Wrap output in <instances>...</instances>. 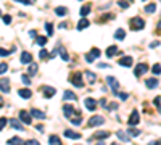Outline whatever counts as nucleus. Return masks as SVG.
Wrapping results in <instances>:
<instances>
[{"label": "nucleus", "mask_w": 161, "mask_h": 145, "mask_svg": "<svg viewBox=\"0 0 161 145\" xmlns=\"http://www.w3.org/2000/svg\"><path fill=\"white\" fill-rule=\"evenodd\" d=\"M131 26H132V29H134V31H140V29H143L145 21L140 16H135V18L131 19Z\"/></svg>", "instance_id": "1"}, {"label": "nucleus", "mask_w": 161, "mask_h": 145, "mask_svg": "<svg viewBox=\"0 0 161 145\" xmlns=\"http://www.w3.org/2000/svg\"><path fill=\"white\" fill-rule=\"evenodd\" d=\"M71 84H74L76 87H84V82H82V74L81 73H74L71 76Z\"/></svg>", "instance_id": "2"}, {"label": "nucleus", "mask_w": 161, "mask_h": 145, "mask_svg": "<svg viewBox=\"0 0 161 145\" xmlns=\"http://www.w3.org/2000/svg\"><path fill=\"white\" fill-rule=\"evenodd\" d=\"M105 123V118L103 116H92L89 119V127H95V126H101Z\"/></svg>", "instance_id": "3"}, {"label": "nucleus", "mask_w": 161, "mask_h": 145, "mask_svg": "<svg viewBox=\"0 0 161 145\" xmlns=\"http://www.w3.org/2000/svg\"><path fill=\"white\" fill-rule=\"evenodd\" d=\"M107 82H108V85H110V87H111L113 93L116 95V93H118V89H119V82H118L113 76H108V77H107Z\"/></svg>", "instance_id": "4"}, {"label": "nucleus", "mask_w": 161, "mask_h": 145, "mask_svg": "<svg viewBox=\"0 0 161 145\" xmlns=\"http://www.w3.org/2000/svg\"><path fill=\"white\" fill-rule=\"evenodd\" d=\"M99 57H100V50H99V49H92L87 55H85V61L92 63V61L95 60V58H99Z\"/></svg>", "instance_id": "5"}, {"label": "nucleus", "mask_w": 161, "mask_h": 145, "mask_svg": "<svg viewBox=\"0 0 161 145\" xmlns=\"http://www.w3.org/2000/svg\"><path fill=\"white\" fill-rule=\"evenodd\" d=\"M147 71H148V66L145 65V63H140V65H137V66H135L134 74H135V77H140L142 74H145Z\"/></svg>", "instance_id": "6"}, {"label": "nucleus", "mask_w": 161, "mask_h": 145, "mask_svg": "<svg viewBox=\"0 0 161 145\" xmlns=\"http://www.w3.org/2000/svg\"><path fill=\"white\" fill-rule=\"evenodd\" d=\"M19 119H21L24 124H27V126L32 123V118H31V115H29L27 111H24V110H21V111H19Z\"/></svg>", "instance_id": "7"}, {"label": "nucleus", "mask_w": 161, "mask_h": 145, "mask_svg": "<svg viewBox=\"0 0 161 145\" xmlns=\"http://www.w3.org/2000/svg\"><path fill=\"white\" fill-rule=\"evenodd\" d=\"M0 92H5V93L10 92V79H7V77L0 79Z\"/></svg>", "instance_id": "8"}, {"label": "nucleus", "mask_w": 161, "mask_h": 145, "mask_svg": "<svg viewBox=\"0 0 161 145\" xmlns=\"http://www.w3.org/2000/svg\"><path fill=\"white\" fill-rule=\"evenodd\" d=\"M65 137L66 139H73V140H77V139H81V134L79 132H74V131H71V129H65Z\"/></svg>", "instance_id": "9"}, {"label": "nucleus", "mask_w": 161, "mask_h": 145, "mask_svg": "<svg viewBox=\"0 0 161 145\" xmlns=\"http://www.w3.org/2000/svg\"><path fill=\"white\" fill-rule=\"evenodd\" d=\"M140 123V116H139V111L137 110H134L131 115V118H129V126H135V124Z\"/></svg>", "instance_id": "10"}, {"label": "nucleus", "mask_w": 161, "mask_h": 145, "mask_svg": "<svg viewBox=\"0 0 161 145\" xmlns=\"http://www.w3.org/2000/svg\"><path fill=\"white\" fill-rule=\"evenodd\" d=\"M84 103H85V108H87L89 111H95V108H97V102L93 100V99H85V100H84Z\"/></svg>", "instance_id": "11"}, {"label": "nucleus", "mask_w": 161, "mask_h": 145, "mask_svg": "<svg viewBox=\"0 0 161 145\" xmlns=\"http://www.w3.org/2000/svg\"><path fill=\"white\" fill-rule=\"evenodd\" d=\"M29 115L34 116V118H37V119H45V113L40 111V110H37V108H32L29 111Z\"/></svg>", "instance_id": "12"}, {"label": "nucleus", "mask_w": 161, "mask_h": 145, "mask_svg": "<svg viewBox=\"0 0 161 145\" xmlns=\"http://www.w3.org/2000/svg\"><path fill=\"white\" fill-rule=\"evenodd\" d=\"M63 113H65V118L69 119L74 115V107L73 105H65V107H63Z\"/></svg>", "instance_id": "13"}, {"label": "nucleus", "mask_w": 161, "mask_h": 145, "mask_svg": "<svg viewBox=\"0 0 161 145\" xmlns=\"http://www.w3.org/2000/svg\"><path fill=\"white\" fill-rule=\"evenodd\" d=\"M119 66H126V68H129V66H132V57H123L119 58Z\"/></svg>", "instance_id": "14"}, {"label": "nucleus", "mask_w": 161, "mask_h": 145, "mask_svg": "<svg viewBox=\"0 0 161 145\" xmlns=\"http://www.w3.org/2000/svg\"><path fill=\"white\" fill-rule=\"evenodd\" d=\"M42 91H44V97H45V99H50V97H53L55 92H57L53 87H49V85H44V87H42Z\"/></svg>", "instance_id": "15"}, {"label": "nucleus", "mask_w": 161, "mask_h": 145, "mask_svg": "<svg viewBox=\"0 0 161 145\" xmlns=\"http://www.w3.org/2000/svg\"><path fill=\"white\" fill-rule=\"evenodd\" d=\"M158 84H160V81L156 79V77H151V79L145 81V85H147L148 89H156V87H158Z\"/></svg>", "instance_id": "16"}, {"label": "nucleus", "mask_w": 161, "mask_h": 145, "mask_svg": "<svg viewBox=\"0 0 161 145\" xmlns=\"http://www.w3.org/2000/svg\"><path fill=\"white\" fill-rule=\"evenodd\" d=\"M89 26H90V21L85 16H82V19L77 23V31H82V29H85V27H89Z\"/></svg>", "instance_id": "17"}, {"label": "nucleus", "mask_w": 161, "mask_h": 145, "mask_svg": "<svg viewBox=\"0 0 161 145\" xmlns=\"http://www.w3.org/2000/svg\"><path fill=\"white\" fill-rule=\"evenodd\" d=\"M31 61H32V55H31L29 52H24L21 55V63L23 65H29Z\"/></svg>", "instance_id": "18"}, {"label": "nucleus", "mask_w": 161, "mask_h": 145, "mask_svg": "<svg viewBox=\"0 0 161 145\" xmlns=\"http://www.w3.org/2000/svg\"><path fill=\"white\" fill-rule=\"evenodd\" d=\"M116 135H118V139L123 140V142H129V140H131V135H129L126 131H118Z\"/></svg>", "instance_id": "19"}, {"label": "nucleus", "mask_w": 161, "mask_h": 145, "mask_svg": "<svg viewBox=\"0 0 161 145\" xmlns=\"http://www.w3.org/2000/svg\"><path fill=\"white\" fill-rule=\"evenodd\" d=\"M116 53H118V47H116V45H111V47H108V49H107V52H105V55H107L108 58H113Z\"/></svg>", "instance_id": "20"}, {"label": "nucleus", "mask_w": 161, "mask_h": 145, "mask_svg": "<svg viewBox=\"0 0 161 145\" xmlns=\"http://www.w3.org/2000/svg\"><path fill=\"white\" fill-rule=\"evenodd\" d=\"M18 93H19V97H21V99H31V97H32V92L29 91V89H21V91H18Z\"/></svg>", "instance_id": "21"}, {"label": "nucleus", "mask_w": 161, "mask_h": 145, "mask_svg": "<svg viewBox=\"0 0 161 145\" xmlns=\"http://www.w3.org/2000/svg\"><path fill=\"white\" fill-rule=\"evenodd\" d=\"M63 100H77V95L71 91H65L63 93Z\"/></svg>", "instance_id": "22"}, {"label": "nucleus", "mask_w": 161, "mask_h": 145, "mask_svg": "<svg viewBox=\"0 0 161 145\" xmlns=\"http://www.w3.org/2000/svg\"><path fill=\"white\" fill-rule=\"evenodd\" d=\"M7 144H10V145H21V144H24V140L21 139V137H11V139H8V142Z\"/></svg>", "instance_id": "23"}, {"label": "nucleus", "mask_w": 161, "mask_h": 145, "mask_svg": "<svg viewBox=\"0 0 161 145\" xmlns=\"http://www.w3.org/2000/svg\"><path fill=\"white\" fill-rule=\"evenodd\" d=\"M55 15L65 16V15H68V8H66V7H57V8H55Z\"/></svg>", "instance_id": "24"}, {"label": "nucleus", "mask_w": 161, "mask_h": 145, "mask_svg": "<svg viewBox=\"0 0 161 145\" xmlns=\"http://www.w3.org/2000/svg\"><path fill=\"white\" fill-rule=\"evenodd\" d=\"M124 37H126V31L121 29V27H119V29H116V32H115V39H116V40H123Z\"/></svg>", "instance_id": "25"}, {"label": "nucleus", "mask_w": 161, "mask_h": 145, "mask_svg": "<svg viewBox=\"0 0 161 145\" xmlns=\"http://www.w3.org/2000/svg\"><path fill=\"white\" fill-rule=\"evenodd\" d=\"M10 124H11V127H15L16 131H23V129H24V127H23V124L19 123L18 119H11V121H10Z\"/></svg>", "instance_id": "26"}, {"label": "nucleus", "mask_w": 161, "mask_h": 145, "mask_svg": "<svg viewBox=\"0 0 161 145\" xmlns=\"http://www.w3.org/2000/svg\"><path fill=\"white\" fill-rule=\"evenodd\" d=\"M107 137H110V132H107V131H103V132H95V135L92 137V139H107Z\"/></svg>", "instance_id": "27"}, {"label": "nucleus", "mask_w": 161, "mask_h": 145, "mask_svg": "<svg viewBox=\"0 0 161 145\" xmlns=\"http://www.w3.org/2000/svg\"><path fill=\"white\" fill-rule=\"evenodd\" d=\"M49 142L53 144V145H60V144H61V139H60L58 135H50V137H49Z\"/></svg>", "instance_id": "28"}, {"label": "nucleus", "mask_w": 161, "mask_h": 145, "mask_svg": "<svg viewBox=\"0 0 161 145\" xmlns=\"http://www.w3.org/2000/svg\"><path fill=\"white\" fill-rule=\"evenodd\" d=\"M37 69H39V66L31 61V63H29V74H31V76H34V74L37 73Z\"/></svg>", "instance_id": "29"}, {"label": "nucleus", "mask_w": 161, "mask_h": 145, "mask_svg": "<svg viewBox=\"0 0 161 145\" xmlns=\"http://www.w3.org/2000/svg\"><path fill=\"white\" fill-rule=\"evenodd\" d=\"M58 50H60V57H61L65 61H68V60H69V55L66 53V50H65V49H61V47H58Z\"/></svg>", "instance_id": "30"}, {"label": "nucleus", "mask_w": 161, "mask_h": 145, "mask_svg": "<svg viewBox=\"0 0 161 145\" xmlns=\"http://www.w3.org/2000/svg\"><path fill=\"white\" fill-rule=\"evenodd\" d=\"M127 134L132 135V137H139V135H140V131H139V129H135V127H131V129L127 131Z\"/></svg>", "instance_id": "31"}, {"label": "nucleus", "mask_w": 161, "mask_h": 145, "mask_svg": "<svg viewBox=\"0 0 161 145\" xmlns=\"http://www.w3.org/2000/svg\"><path fill=\"white\" fill-rule=\"evenodd\" d=\"M36 44H37V45H40V47H44V45L47 44V37H44V36L37 37V39H36Z\"/></svg>", "instance_id": "32"}, {"label": "nucleus", "mask_w": 161, "mask_h": 145, "mask_svg": "<svg viewBox=\"0 0 161 145\" xmlns=\"http://www.w3.org/2000/svg\"><path fill=\"white\" fill-rule=\"evenodd\" d=\"M85 77L89 79V82H90V84H93V82H95V74H93V73H90V71H85Z\"/></svg>", "instance_id": "33"}, {"label": "nucleus", "mask_w": 161, "mask_h": 145, "mask_svg": "<svg viewBox=\"0 0 161 145\" xmlns=\"http://www.w3.org/2000/svg\"><path fill=\"white\" fill-rule=\"evenodd\" d=\"M89 13H90V5H85L81 8V16H87Z\"/></svg>", "instance_id": "34"}, {"label": "nucleus", "mask_w": 161, "mask_h": 145, "mask_svg": "<svg viewBox=\"0 0 161 145\" xmlns=\"http://www.w3.org/2000/svg\"><path fill=\"white\" fill-rule=\"evenodd\" d=\"M45 29H47V34H49V36H53V24L52 23H45Z\"/></svg>", "instance_id": "35"}, {"label": "nucleus", "mask_w": 161, "mask_h": 145, "mask_svg": "<svg viewBox=\"0 0 161 145\" xmlns=\"http://www.w3.org/2000/svg\"><path fill=\"white\" fill-rule=\"evenodd\" d=\"M145 11H147V13H155V11H156V5H155V3L147 5V7H145Z\"/></svg>", "instance_id": "36"}, {"label": "nucleus", "mask_w": 161, "mask_h": 145, "mask_svg": "<svg viewBox=\"0 0 161 145\" xmlns=\"http://www.w3.org/2000/svg\"><path fill=\"white\" fill-rule=\"evenodd\" d=\"M151 71H153V74L160 76V73H161V69H160V63H156L155 66H153V68H151Z\"/></svg>", "instance_id": "37"}, {"label": "nucleus", "mask_w": 161, "mask_h": 145, "mask_svg": "<svg viewBox=\"0 0 161 145\" xmlns=\"http://www.w3.org/2000/svg\"><path fill=\"white\" fill-rule=\"evenodd\" d=\"M69 119H71V123L74 124V126H79V124L82 123V119L79 118V116H77V118H73V116H71V118H69Z\"/></svg>", "instance_id": "38"}, {"label": "nucleus", "mask_w": 161, "mask_h": 145, "mask_svg": "<svg viewBox=\"0 0 161 145\" xmlns=\"http://www.w3.org/2000/svg\"><path fill=\"white\" fill-rule=\"evenodd\" d=\"M7 69H8V65H7V63H2V65H0V74L7 73Z\"/></svg>", "instance_id": "39"}, {"label": "nucleus", "mask_w": 161, "mask_h": 145, "mask_svg": "<svg viewBox=\"0 0 161 145\" xmlns=\"http://www.w3.org/2000/svg\"><path fill=\"white\" fill-rule=\"evenodd\" d=\"M7 123H8V119H7V118H0V131H2L3 127H5V124H7Z\"/></svg>", "instance_id": "40"}, {"label": "nucleus", "mask_w": 161, "mask_h": 145, "mask_svg": "<svg viewBox=\"0 0 161 145\" xmlns=\"http://www.w3.org/2000/svg\"><path fill=\"white\" fill-rule=\"evenodd\" d=\"M118 5H119L121 8H127L129 3H127V2H124V0H119V2H118Z\"/></svg>", "instance_id": "41"}, {"label": "nucleus", "mask_w": 161, "mask_h": 145, "mask_svg": "<svg viewBox=\"0 0 161 145\" xmlns=\"http://www.w3.org/2000/svg\"><path fill=\"white\" fill-rule=\"evenodd\" d=\"M11 52H8V50H5V49H0V57H8Z\"/></svg>", "instance_id": "42"}, {"label": "nucleus", "mask_w": 161, "mask_h": 145, "mask_svg": "<svg viewBox=\"0 0 161 145\" xmlns=\"http://www.w3.org/2000/svg\"><path fill=\"white\" fill-rule=\"evenodd\" d=\"M23 84H24V85H31V79H29V77H27V76H23Z\"/></svg>", "instance_id": "43"}, {"label": "nucleus", "mask_w": 161, "mask_h": 145, "mask_svg": "<svg viewBox=\"0 0 161 145\" xmlns=\"http://www.w3.org/2000/svg\"><path fill=\"white\" fill-rule=\"evenodd\" d=\"M3 23H5V24H10V23H11V16H10V15H5V16H3Z\"/></svg>", "instance_id": "44"}, {"label": "nucleus", "mask_w": 161, "mask_h": 145, "mask_svg": "<svg viewBox=\"0 0 161 145\" xmlns=\"http://www.w3.org/2000/svg\"><path fill=\"white\" fill-rule=\"evenodd\" d=\"M39 57H40V58H47V57H49V52L42 49V50H40V53H39Z\"/></svg>", "instance_id": "45"}, {"label": "nucleus", "mask_w": 161, "mask_h": 145, "mask_svg": "<svg viewBox=\"0 0 161 145\" xmlns=\"http://www.w3.org/2000/svg\"><path fill=\"white\" fill-rule=\"evenodd\" d=\"M99 103H100V107H103V108H107V99H105V97H103V99H101V100L99 102Z\"/></svg>", "instance_id": "46"}, {"label": "nucleus", "mask_w": 161, "mask_h": 145, "mask_svg": "<svg viewBox=\"0 0 161 145\" xmlns=\"http://www.w3.org/2000/svg\"><path fill=\"white\" fill-rule=\"evenodd\" d=\"M116 108H118V105L115 103V102H113V103H110V107L107 105V110H116Z\"/></svg>", "instance_id": "47"}, {"label": "nucleus", "mask_w": 161, "mask_h": 145, "mask_svg": "<svg viewBox=\"0 0 161 145\" xmlns=\"http://www.w3.org/2000/svg\"><path fill=\"white\" fill-rule=\"evenodd\" d=\"M116 95H119V99H121V100H126V99H127V97H129L127 93H119V92H118Z\"/></svg>", "instance_id": "48"}, {"label": "nucleus", "mask_w": 161, "mask_h": 145, "mask_svg": "<svg viewBox=\"0 0 161 145\" xmlns=\"http://www.w3.org/2000/svg\"><path fill=\"white\" fill-rule=\"evenodd\" d=\"M160 100H161L160 97H156V99L153 100V103H155V107H156V108H160Z\"/></svg>", "instance_id": "49"}, {"label": "nucleus", "mask_w": 161, "mask_h": 145, "mask_svg": "<svg viewBox=\"0 0 161 145\" xmlns=\"http://www.w3.org/2000/svg\"><path fill=\"white\" fill-rule=\"evenodd\" d=\"M18 2H19V3H23V5H31V3H32L31 0H18Z\"/></svg>", "instance_id": "50"}, {"label": "nucleus", "mask_w": 161, "mask_h": 145, "mask_svg": "<svg viewBox=\"0 0 161 145\" xmlns=\"http://www.w3.org/2000/svg\"><path fill=\"white\" fill-rule=\"evenodd\" d=\"M24 144H29V145H37L39 142H37V140H34V139H32V140H27V142H24Z\"/></svg>", "instance_id": "51"}, {"label": "nucleus", "mask_w": 161, "mask_h": 145, "mask_svg": "<svg viewBox=\"0 0 161 145\" xmlns=\"http://www.w3.org/2000/svg\"><path fill=\"white\" fill-rule=\"evenodd\" d=\"M158 45H160V42H158V40H156V42H151V44H150L151 49H155V47H158Z\"/></svg>", "instance_id": "52"}, {"label": "nucleus", "mask_w": 161, "mask_h": 145, "mask_svg": "<svg viewBox=\"0 0 161 145\" xmlns=\"http://www.w3.org/2000/svg\"><path fill=\"white\" fill-rule=\"evenodd\" d=\"M36 129H37L39 132H44V126H39V124H37V126H36Z\"/></svg>", "instance_id": "53"}, {"label": "nucleus", "mask_w": 161, "mask_h": 145, "mask_svg": "<svg viewBox=\"0 0 161 145\" xmlns=\"http://www.w3.org/2000/svg\"><path fill=\"white\" fill-rule=\"evenodd\" d=\"M99 66H100V68H110V65H108V63H100Z\"/></svg>", "instance_id": "54"}, {"label": "nucleus", "mask_w": 161, "mask_h": 145, "mask_svg": "<svg viewBox=\"0 0 161 145\" xmlns=\"http://www.w3.org/2000/svg\"><path fill=\"white\" fill-rule=\"evenodd\" d=\"M3 107V100H2V97H0V108Z\"/></svg>", "instance_id": "55"}, {"label": "nucleus", "mask_w": 161, "mask_h": 145, "mask_svg": "<svg viewBox=\"0 0 161 145\" xmlns=\"http://www.w3.org/2000/svg\"><path fill=\"white\" fill-rule=\"evenodd\" d=\"M0 16H2V11H0Z\"/></svg>", "instance_id": "56"}, {"label": "nucleus", "mask_w": 161, "mask_h": 145, "mask_svg": "<svg viewBox=\"0 0 161 145\" xmlns=\"http://www.w3.org/2000/svg\"><path fill=\"white\" fill-rule=\"evenodd\" d=\"M79 2H81V0H79Z\"/></svg>", "instance_id": "57"}]
</instances>
